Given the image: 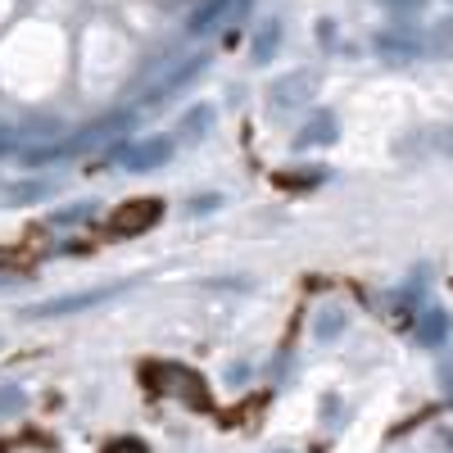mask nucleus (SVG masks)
I'll return each instance as SVG.
<instances>
[{
	"label": "nucleus",
	"instance_id": "1",
	"mask_svg": "<svg viewBox=\"0 0 453 453\" xmlns=\"http://www.w3.org/2000/svg\"><path fill=\"white\" fill-rule=\"evenodd\" d=\"M412 145H418L422 155H453V123H431V127H418V132L395 141L399 155H408Z\"/></svg>",
	"mask_w": 453,
	"mask_h": 453
},
{
	"label": "nucleus",
	"instance_id": "2",
	"mask_svg": "<svg viewBox=\"0 0 453 453\" xmlns=\"http://www.w3.org/2000/svg\"><path fill=\"white\" fill-rule=\"evenodd\" d=\"M309 96H313V73H290V78L273 82V91H268V100L277 109H299V104H309Z\"/></svg>",
	"mask_w": 453,
	"mask_h": 453
},
{
	"label": "nucleus",
	"instance_id": "3",
	"mask_svg": "<svg viewBox=\"0 0 453 453\" xmlns=\"http://www.w3.org/2000/svg\"><path fill=\"white\" fill-rule=\"evenodd\" d=\"M449 335H453V318L444 309H422L418 313V345L435 349V345H444Z\"/></svg>",
	"mask_w": 453,
	"mask_h": 453
},
{
	"label": "nucleus",
	"instance_id": "4",
	"mask_svg": "<svg viewBox=\"0 0 453 453\" xmlns=\"http://www.w3.org/2000/svg\"><path fill=\"white\" fill-rule=\"evenodd\" d=\"M164 159H168V141H141V145H132L127 155H123V164H127V168H136V173L159 168Z\"/></svg>",
	"mask_w": 453,
	"mask_h": 453
},
{
	"label": "nucleus",
	"instance_id": "5",
	"mask_svg": "<svg viewBox=\"0 0 453 453\" xmlns=\"http://www.w3.org/2000/svg\"><path fill=\"white\" fill-rule=\"evenodd\" d=\"M104 295H113V290H96V295H73V299H59V304H42V309H32V318H55V313H73V309H87V304H100Z\"/></svg>",
	"mask_w": 453,
	"mask_h": 453
},
{
	"label": "nucleus",
	"instance_id": "6",
	"mask_svg": "<svg viewBox=\"0 0 453 453\" xmlns=\"http://www.w3.org/2000/svg\"><path fill=\"white\" fill-rule=\"evenodd\" d=\"M27 403V395L19 386H0V418H10V412H19Z\"/></svg>",
	"mask_w": 453,
	"mask_h": 453
},
{
	"label": "nucleus",
	"instance_id": "7",
	"mask_svg": "<svg viewBox=\"0 0 453 453\" xmlns=\"http://www.w3.org/2000/svg\"><path fill=\"white\" fill-rule=\"evenodd\" d=\"M381 10H390V14H399V19H412V14L426 10V0H381Z\"/></svg>",
	"mask_w": 453,
	"mask_h": 453
},
{
	"label": "nucleus",
	"instance_id": "8",
	"mask_svg": "<svg viewBox=\"0 0 453 453\" xmlns=\"http://www.w3.org/2000/svg\"><path fill=\"white\" fill-rule=\"evenodd\" d=\"M340 326H345V313H340V309H326V313L318 318V335H322V340H331Z\"/></svg>",
	"mask_w": 453,
	"mask_h": 453
},
{
	"label": "nucleus",
	"instance_id": "9",
	"mask_svg": "<svg viewBox=\"0 0 453 453\" xmlns=\"http://www.w3.org/2000/svg\"><path fill=\"white\" fill-rule=\"evenodd\" d=\"M440 381H444V395L453 399V363H444V372H440Z\"/></svg>",
	"mask_w": 453,
	"mask_h": 453
},
{
	"label": "nucleus",
	"instance_id": "10",
	"mask_svg": "<svg viewBox=\"0 0 453 453\" xmlns=\"http://www.w3.org/2000/svg\"><path fill=\"white\" fill-rule=\"evenodd\" d=\"M440 444H444V453H453V431H444V435H440Z\"/></svg>",
	"mask_w": 453,
	"mask_h": 453
},
{
	"label": "nucleus",
	"instance_id": "11",
	"mask_svg": "<svg viewBox=\"0 0 453 453\" xmlns=\"http://www.w3.org/2000/svg\"><path fill=\"white\" fill-rule=\"evenodd\" d=\"M277 453H286V449H277Z\"/></svg>",
	"mask_w": 453,
	"mask_h": 453
}]
</instances>
